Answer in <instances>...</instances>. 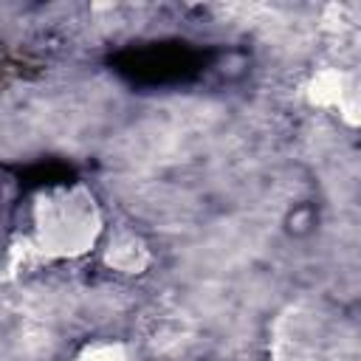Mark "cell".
Here are the masks:
<instances>
[{
	"label": "cell",
	"mask_w": 361,
	"mask_h": 361,
	"mask_svg": "<svg viewBox=\"0 0 361 361\" xmlns=\"http://www.w3.org/2000/svg\"><path fill=\"white\" fill-rule=\"evenodd\" d=\"M116 71L138 85H172L195 76L200 71V56L183 42H161L121 54Z\"/></svg>",
	"instance_id": "obj_1"
},
{
	"label": "cell",
	"mask_w": 361,
	"mask_h": 361,
	"mask_svg": "<svg viewBox=\"0 0 361 361\" xmlns=\"http://www.w3.org/2000/svg\"><path fill=\"white\" fill-rule=\"evenodd\" d=\"M71 178V169L68 166H59V164H48V166H37L31 172H25V183H34V186H51V183H62Z\"/></svg>",
	"instance_id": "obj_2"
}]
</instances>
